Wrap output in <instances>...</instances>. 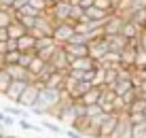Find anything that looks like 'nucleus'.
Segmentation results:
<instances>
[{
  "label": "nucleus",
  "instance_id": "47",
  "mask_svg": "<svg viewBox=\"0 0 146 138\" xmlns=\"http://www.w3.org/2000/svg\"><path fill=\"white\" fill-rule=\"evenodd\" d=\"M142 30H144V32H146V21H144V25H142Z\"/></svg>",
  "mask_w": 146,
  "mask_h": 138
},
{
  "label": "nucleus",
  "instance_id": "17",
  "mask_svg": "<svg viewBox=\"0 0 146 138\" xmlns=\"http://www.w3.org/2000/svg\"><path fill=\"white\" fill-rule=\"evenodd\" d=\"M40 127H42V130H47V132H51V134H55V136L64 134L62 125H59V123H53L51 117H42V121H40Z\"/></svg>",
  "mask_w": 146,
  "mask_h": 138
},
{
  "label": "nucleus",
  "instance_id": "6",
  "mask_svg": "<svg viewBox=\"0 0 146 138\" xmlns=\"http://www.w3.org/2000/svg\"><path fill=\"white\" fill-rule=\"evenodd\" d=\"M28 83L30 81H11L9 83V87H7V91H4V98L7 100H11L13 104H17V100H19V96L23 94V89L28 87Z\"/></svg>",
  "mask_w": 146,
  "mask_h": 138
},
{
  "label": "nucleus",
  "instance_id": "43",
  "mask_svg": "<svg viewBox=\"0 0 146 138\" xmlns=\"http://www.w3.org/2000/svg\"><path fill=\"white\" fill-rule=\"evenodd\" d=\"M13 7V0H0V9H11Z\"/></svg>",
  "mask_w": 146,
  "mask_h": 138
},
{
  "label": "nucleus",
  "instance_id": "46",
  "mask_svg": "<svg viewBox=\"0 0 146 138\" xmlns=\"http://www.w3.org/2000/svg\"><path fill=\"white\" fill-rule=\"evenodd\" d=\"M57 2H62V0H49V4H57Z\"/></svg>",
  "mask_w": 146,
  "mask_h": 138
},
{
  "label": "nucleus",
  "instance_id": "1",
  "mask_svg": "<svg viewBox=\"0 0 146 138\" xmlns=\"http://www.w3.org/2000/svg\"><path fill=\"white\" fill-rule=\"evenodd\" d=\"M74 34V25L70 23V21H57V23H53V32H51V38L55 40V45H66L68 43V38Z\"/></svg>",
  "mask_w": 146,
  "mask_h": 138
},
{
  "label": "nucleus",
  "instance_id": "32",
  "mask_svg": "<svg viewBox=\"0 0 146 138\" xmlns=\"http://www.w3.org/2000/svg\"><path fill=\"white\" fill-rule=\"evenodd\" d=\"M70 45H89V36L87 34H80V32H74L72 36L68 38Z\"/></svg>",
  "mask_w": 146,
  "mask_h": 138
},
{
  "label": "nucleus",
  "instance_id": "40",
  "mask_svg": "<svg viewBox=\"0 0 146 138\" xmlns=\"http://www.w3.org/2000/svg\"><path fill=\"white\" fill-rule=\"evenodd\" d=\"M64 134H66V138H85L83 134H78V132H76V130H72V127H68Z\"/></svg>",
  "mask_w": 146,
  "mask_h": 138
},
{
  "label": "nucleus",
  "instance_id": "34",
  "mask_svg": "<svg viewBox=\"0 0 146 138\" xmlns=\"http://www.w3.org/2000/svg\"><path fill=\"white\" fill-rule=\"evenodd\" d=\"M133 68H146V51L138 49L133 58Z\"/></svg>",
  "mask_w": 146,
  "mask_h": 138
},
{
  "label": "nucleus",
  "instance_id": "8",
  "mask_svg": "<svg viewBox=\"0 0 146 138\" xmlns=\"http://www.w3.org/2000/svg\"><path fill=\"white\" fill-rule=\"evenodd\" d=\"M140 32H142V28H140V25H135L133 21L125 19L123 28H121V36H123V38H127L131 45H135V38H138V34H140Z\"/></svg>",
  "mask_w": 146,
  "mask_h": 138
},
{
  "label": "nucleus",
  "instance_id": "42",
  "mask_svg": "<svg viewBox=\"0 0 146 138\" xmlns=\"http://www.w3.org/2000/svg\"><path fill=\"white\" fill-rule=\"evenodd\" d=\"M78 7H80V9H83V11H85V9H89V7H93V0H78Z\"/></svg>",
  "mask_w": 146,
  "mask_h": 138
},
{
  "label": "nucleus",
  "instance_id": "36",
  "mask_svg": "<svg viewBox=\"0 0 146 138\" xmlns=\"http://www.w3.org/2000/svg\"><path fill=\"white\" fill-rule=\"evenodd\" d=\"M9 83H11V76H9L7 72H4V68L0 66V94H4V91H7Z\"/></svg>",
  "mask_w": 146,
  "mask_h": 138
},
{
  "label": "nucleus",
  "instance_id": "33",
  "mask_svg": "<svg viewBox=\"0 0 146 138\" xmlns=\"http://www.w3.org/2000/svg\"><path fill=\"white\" fill-rule=\"evenodd\" d=\"M17 60H19V51H7L0 62H2V66H9V64H17Z\"/></svg>",
  "mask_w": 146,
  "mask_h": 138
},
{
  "label": "nucleus",
  "instance_id": "23",
  "mask_svg": "<svg viewBox=\"0 0 146 138\" xmlns=\"http://www.w3.org/2000/svg\"><path fill=\"white\" fill-rule=\"evenodd\" d=\"M53 72H55V68H53V66H51V64L47 62V64L42 66V70H40V72L36 74V79H34V83H38V85H44V81H47V79H49V76H51Z\"/></svg>",
  "mask_w": 146,
  "mask_h": 138
},
{
  "label": "nucleus",
  "instance_id": "26",
  "mask_svg": "<svg viewBox=\"0 0 146 138\" xmlns=\"http://www.w3.org/2000/svg\"><path fill=\"white\" fill-rule=\"evenodd\" d=\"M15 125H19L26 132H34V134H40V132H42V127L36 125V123H30V119H15Z\"/></svg>",
  "mask_w": 146,
  "mask_h": 138
},
{
  "label": "nucleus",
  "instance_id": "12",
  "mask_svg": "<svg viewBox=\"0 0 146 138\" xmlns=\"http://www.w3.org/2000/svg\"><path fill=\"white\" fill-rule=\"evenodd\" d=\"M66 74H68V70H55V72L44 81V87H49V89H62L64 76H66Z\"/></svg>",
  "mask_w": 146,
  "mask_h": 138
},
{
  "label": "nucleus",
  "instance_id": "28",
  "mask_svg": "<svg viewBox=\"0 0 146 138\" xmlns=\"http://www.w3.org/2000/svg\"><path fill=\"white\" fill-rule=\"evenodd\" d=\"M114 81H117V66L104 68V85H106V87H112Z\"/></svg>",
  "mask_w": 146,
  "mask_h": 138
},
{
  "label": "nucleus",
  "instance_id": "29",
  "mask_svg": "<svg viewBox=\"0 0 146 138\" xmlns=\"http://www.w3.org/2000/svg\"><path fill=\"white\" fill-rule=\"evenodd\" d=\"M131 138H146V121L131 123Z\"/></svg>",
  "mask_w": 146,
  "mask_h": 138
},
{
  "label": "nucleus",
  "instance_id": "13",
  "mask_svg": "<svg viewBox=\"0 0 146 138\" xmlns=\"http://www.w3.org/2000/svg\"><path fill=\"white\" fill-rule=\"evenodd\" d=\"M108 38V51H114V53H121L125 47L129 45L127 38H123L121 34H114V36H106Z\"/></svg>",
  "mask_w": 146,
  "mask_h": 138
},
{
  "label": "nucleus",
  "instance_id": "24",
  "mask_svg": "<svg viewBox=\"0 0 146 138\" xmlns=\"http://www.w3.org/2000/svg\"><path fill=\"white\" fill-rule=\"evenodd\" d=\"M17 49H19V51H30V49H34V36H30L28 32L23 34V36H19V38H17Z\"/></svg>",
  "mask_w": 146,
  "mask_h": 138
},
{
  "label": "nucleus",
  "instance_id": "2",
  "mask_svg": "<svg viewBox=\"0 0 146 138\" xmlns=\"http://www.w3.org/2000/svg\"><path fill=\"white\" fill-rule=\"evenodd\" d=\"M40 87H42V85H38V83H28V87L23 89V94L19 96V100H17V106L30 111L34 106V102H36L38 94H40Z\"/></svg>",
  "mask_w": 146,
  "mask_h": 138
},
{
  "label": "nucleus",
  "instance_id": "25",
  "mask_svg": "<svg viewBox=\"0 0 146 138\" xmlns=\"http://www.w3.org/2000/svg\"><path fill=\"white\" fill-rule=\"evenodd\" d=\"M36 58V51L34 49H30V51H19V60H17V64L21 66V68H28L30 62Z\"/></svg>",
  "mask_w": 146,
  "mask_h": 138
},
{
  "label": "nucleus",
  "instance_id": "7",
  "mask_svg": "<svg viewBox=\"0 0 146 138\" xmlns=\"http://www.w3.org/2000/svg\"><path fill=\"white\" fill-rule=\"evenodd\" d=\"M2 68H4V72L11 76V81H30V83H32V79H30L28 70L21 68L19 64H9V66H2Z\"/></svg>",
  "mask_w": 146,
  "mask_h": 138
},
{
  "label": "nucleus",
  "instance_id": "35",
  "mask_svg": "<svg viewBox=\"0 0 146 138\" xmlns=\"http://www.w3.org/2000/svg\"><path fill=\"white\" fill-rule=\"evenodd\" d=\"M100 115H102V109H100L98 104L85 106V117H87V119H95V117H100Z\"/></svg>",
  "mask_w": 146,
  "mask_h": 138
},
{
  "label": "nucleus",
  "instance_id": "38",
  "mask_svg": "<svg viewBox=\"0 0 146 138\" xmlns=\"http://www.w3.org/2000/svg\"><path fill=\"white\" fill-rule=\"evenodd\" d=\"M93 7L102 9V11H106V13H112V2H110V0H93Z\"/></svg>",
  "mask_w": 146,
  "mask_h": 138
},
{
  "label": "nucleus",
  "instance_id": "9",
  "mask_svg": "<svg viewBox=\"0 0 146 138\" xmlns=\"http://www.w3.org/2000/svg\"><path fill=\"white\" fill-rule=\"evenodd\" d=\"M62 49L66 51L68 62H72L74 58H85V55H87V45H70V43H66V45H62Z\"/></svg>",
  "mask_w": 146,
  "mask_h": 138
},
{
  "label": "nucleus",
  "instance_id": "45",
  "mask_svg": "<svg viewBox=\"0 0 146 138\" xmlns=\"http://www.w3.org/2000/svg\"><path fill=\"white\" fill-rule=\"evenodd\" d=\"M0 138H15V136H11V134H7V132H4V134H0Z\"/></svg>",
  "mask_w": 146,
  "mask_h": 138
},
{
  "label": "nucleus",
  "instance_id": "41",
  "mask_svg": "<svg viewBox=\"0 0 146 138\" xmlns=\"http://www.w3.org/2000/svg\"><path fill=\"white\" fill-rule=\"evenodd\" d=\"M26 4H28V0H13V11H19V9H21V7H26Z\"/></svg>",
  "mask_w": 146,
  "mask_h": 138
},
{
  "label": "nucleus",
  "instance_id": "11",
  "mask_svg": "<svg viewBox=\"0 0 146 138\" xmlns=\"http://www.w3.org/2000/svg\"><path fill=\"white\" fill-rule=\"evenodd\" d=\"M91 68H95V62L89 55H85V58H74L68 66V70H91Z\"/></svg>",
  "mask_w": 146,
  "mask_h": 138
},
{
  "label": "nucleus",
  "instance_id": "5",
  "mask_svg": "<svg viewBox=\"0 0 146 138\" xmlns=\"http://www.w3.org/2000/svg\"><path fill=\"white\" fill-rule=\"evenodd\" d=\"M123 23H125V19L119 17L117 13H112V15L106 19V21H104V25H102V34H104V36H114V34H121V28H123Z\"/></svg>",
  "mask_w": 146,
  "mask_h": 138
},
{
  "label": "nucleus",
  "instance_id": "31",
  "mask_svg": "<svg viewBox=\"0 0 146 138\" xmlns=\"http://www.w3.org/2000/svg\"><path fill=\"white\" fill-rule=\"evenodd\" d=\"M49 45H55V40L51 36H40V38H34V51H40Z\"/></svg>",
  "mask_w": 146,
  "mask_h": 138
},
{
  "label": "nucleus",
  "instance_id": "16",
  "mask_svg": "<svg viewBox=\"0 0 146 138\" xmlns=\"http://www.w3.org/2000/svg\"><path fill=\"white\" fill-rule=\"evenodd\" d=\"M98 98H100V87H91V89L85 91L78 100L83 102L85 106H89V104H98Z\"/></svg>",
  "mask_w": 146,
  "mask_h": 138
},
{
  "label": "nucleus",
  "instance_id": "18",
  "mask_svg": "<svg viewBox=\"0 0 146 138\" xmlns=\"http://www.w3.org/2000/svg\"><path fill=\"white\" fill-rule=\"evenodd\" d=\"M144 109H146V96L140 94L138 98H135L131 104L127 106V113H129V115H131V113H144Z\"/></svg>",
  "mask_w": 146,
  "mask_h": 138
},
{
  "label": "nucleus",
  "instance_id": "21",
  "mask_svg": "<svg viewBox=\"0 0 146 138\" xmlns=\"http://www.w3.org/2000/svg\"><path fill=\"white\" fill-rule=\"evenodd\" d=\"M15 21V11L13 9H0V28H9Z\"/></svg>",
  "mask_w": 146,
  "mask_h": 138
},
{
  "label": "nucleus",
  "instance_id": "4",
  "mask_svg": "<svg viewBox=\"0 0 146 138\" xmlns=\"http://www.w3.org/2000/svg\"><path fill=\"white\" fill-rule=\"evenodd\" d=\"M49 17L53 19V23H57V21H68V17H70V4L66 2V0H62V2H57V4H51V9H49Z\"/></svg>",
  "mask_w": 146,
  "mask_h": 138
},
{
  "label": "nucleus",
  "instance_id": "22",
  "mask_svg": "<svg viewBox=\"0 0 146 138\" xmlns=\"http://www.w3.org/2000/svg\"><path fill=\"white\" fill-rule=\"evenodd\" d=\"M4 113L11 115V117H15V119H30V111L21 109V106H7V109H4Z\"/></svg>",
  "mask_w": 146,
  "mask_h": 138
},
{
  "label": "nucleus",
  "instance_id": "37",
  "mask_svg": "<svg viewBox=\"0 0 146 138\" xmlns=\"http://www.w3.org/2000/svg\"><path fill=\"white\" fill-rule=\"evenodd\" d=\"M15 125V117L7 115L4 111H0V127H13Z\"/></svg>",
  "mask_w": 146,
  "mask_h": 138
},
{
  "label": "nucleus",
  "instance_id": "30",
  "mask_svg": "<svg viewBox=\"0 0 146 138\" xmlns=\"http://www.w3.org/2000/svg\"><path fill=\"white\" fill-rule=\"evenodd\" d=\"M138 96H140V89H138V87H131L129 91H125L123 96H119V98L125 102V106H129V104H131V102H133L135 98H138Z\"/></svg>",
  "mask_w": 146,
  "mask_h": 138
},
{
  "label": "nucleus",
  "instance_id": "27",
  "mask_svg": "<svg viewBox=\"0 0 146 138\" xmlns=\"http://www.w3.org/2000/svg\"><path fill=\"white\" fill-rule=\"evenodd\" d=\"M59 45H49V47H44V49H40L36 51V58H40L42 62H51V58L55 55V51H57Z\"/></svg>",
  "mask_w": 146,
  "mask_h": 138
},
{
  "label": "nucleus",
  "instance_id": "44",
  "mask_svg": "<svg viewBox=\"0 0 146 138\" xmlns=\"http://www.w3.org/2000/svg\"><path fill=\"white\" fill-rule=\"evenodd\" d=\"M7 38H9V32H7V28H0V43H4Z\"/></svg>",
  "mask_w": 146,
  "mask_h": 138
},
{
  "label": "nucleus",
  "instance_id": "20",
  "mask_svg": "<svg viewBox=\"0 0 146 138\" xmlns=\"http://www.w3.org/2000/svg\"><path fill=\"white\" fill-rule=\"evenodd\" d=\"M7 32H9V38H15V40H17L19 36H23V34H26L28 30L23 28V25L19 23L17 19H15V21H13V23H11V25H9V28H7Z\"/></svg>",
  "mask_w": 146,
  "mask_h": 138
},
{
  "label": "nucleus",
  "instance_id": "3",
  "mask_svg": "<svg viewBox=\"0 0 146 138\" xmlns=\"http://www.w3.org/2000/svg\"><path fill=\"white\" fill-rule=\"evenodd\" d=\"M108 138H131V121H129L127 113H121V115L117 117L114 130L110 132Z\"/></svg>",
  "mask_w": 146,
  "mask_h": 138
},
{
  "label": "nucleus",
  "instance_id": "15",
  "mask_svg": "<svg viewBox=\"0 0 146 138\" xmlns=\"http://www.w3.org/2000/svg\"><path fill=\"white\" fill-rule=\"evenodd\" d=\"M131 87H133L131 79H117V81H114V85H112L110 89L114 91V96H123L125 91H129Z\"/></svg>",
  "mask_w": 146,
  "mask_h": 138
},
{
  "label": "nucleus",
  "instance_id": "14",
  "mask_svg": "<svg viewBox=\"0 0 146 138\" xmlns=\"http://www.w3.org/2000/svg\"><path fill=\"white\" fill-rule=\"evenodd\" d=\"M110 15H112V13H106V11H102V9H95V7L85 9V17H87V19H93V21H106Z\"/></svg>",
  "mask_w": 146,
  "mask_h": 138
},
{
  "label": "nucleus",
  "instance_id": "48",
  "mask_svg": "<svg viewBox=\"0 0 146 138\" xmlns=\"http://www.w3.org/2000/svg\"><path fill=\"white\" fill-rule=\"evenodd\" d=\"M15 138H23V136H15Z\"/></svg>",
  "mask_w": 146,
  "mask_h": 138
},
{
  "label": "nucleus",
  "instance_id": "19",
  "mask_svg": "<svg viewBox=\"0 0 146 138\" xmlns=\"http://www.w3.org/2000/svg\"><path fill=\"white\" fill-rule=\"evenodd\" d=\"M47 64V62H42V60L40 58H34L32 62H30V66H28V74H30V79H32V83H34V79H36V74L40 72V70H42V66Z\"/></svg>",
  "mask_w": 146,
  "mask_h": 138
},
{
  "label": "nucleus",
  "instance_id": "39",
  "mask_svg": "<svg viewBox=\"0 0 146 138\" xmlns=\"http://www.w3.org/2000/svg\"><path fill=\"white\" fill-rule=\"evenodd\" d=\"M72 109H74V113H76V119L85 117V104L80 100H72Z\"/></svg>",
  "mask_w": 146,
  "mask_h": 138
},
{
  "label": "nucleus",
  "instance_id": "10",
  "mask_svg": "<svg viewBox=\"0 0 146 138\" xmlns=\"http://www.w3.org/2000/svg\"><path fill=\"white\" fill-rule=\"evenodd\" d=\"M53 66L55 70H68V55H66V51H64L62 47H57V51H55V55L51 58V62H49Z\"/></svg>",
  "mask_w": 146,
  "mask_h": 138
}]
</instances>
